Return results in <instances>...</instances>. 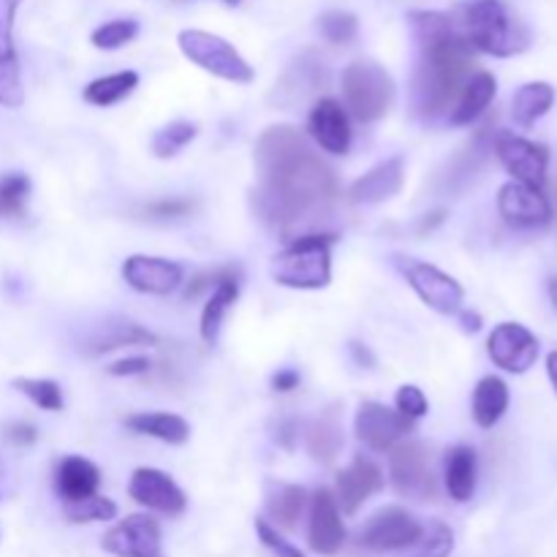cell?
<instances>
[{
	"label": "cell",
	"mask_w": 557,
	"mask_h": 557,
	"mask_svg": "<svg viewBox=\"0 0 557 557\" xmlns=\"http://www.w3.org/2000/svg\"><path fill=\"white\" fill-rule=\"evenodd\" d=\"M389 479L395 493L408 500H430L438 490L430 449L419 441H400L389 449Z\"/></svg>",
	"instance_id": "52a82bcc"
},
{
	"label": "cell",
	"mask_w": 557,
	"mask_h": 557,
	"mask_svg": "<svg viewBox=\"0 0 557 557\" xmlns=\"http://www.w3.org/2000/svg\"><path fill=\"white\" fill-rule=\"evenodd\" d=\"M5 438L14 446H33L38 441V430L33 428V424H11V428L5 430Z\"/></svg>",
	"instance_id": "f6af8a7d"
},
{
	"label": "cell",
	"mask_w": 557,
	"mask_h": 557,
	"mask_svg": "<svg viewBox=\"0 0 557 557\" xmlns=\"http://www.w3.org/2000/svg\"><path fill=\"white\" fill-rule=\"evenodd\" d=\"M308 544L319 555H337L346 544V525H343V511L337 506L335 493L321 487L310 498V525H308Z\"/></svg>",
	"instance_id": "9a60e30c"
},
{
	"label": "cell",
	"mask_w": 557,
	"mask_h": 557,
	"mask_svg": "<svg viewBox=\"0 0 557 557\" xmlns=\"http://www.w3.org/2000/svg\"><path fill=\"white\" fill-rule=\"evenodd\" d=\"M319 30L335 47L351 44L359 36V20L351 11H326L319 16Z\"/></svg>",
	"instance_id": "74e56055"
},
{
	"label": "cell",
	"mask_w": 557,
	"mask_h": 557,
	"mask_svg": "<svg viewBox=\"0 0 557 557\" xmlns=\"http://www.w3.org/2000/svg\"><path fill=\"white\" fill-rule=\"evenodd\" d=\"M125 428L134 430L139 435H150V438L163 441L169 446H183L190 438V424L177 413L166 411H139L125 417Z\"/></svg>",
	"instance_id": "4316f807"
},
{
	"label": "cell",
	"mask_w": 557,
	"mask_h": 557,
	"mask_svg": "<svg viewBox=\"0 0 557 557\" xmlns=\"http://www.w3.org/2000/svg\"><path fill=\"white\" fill-rule=\"evenodd\" d=\"M256 183L250 201L261 221L283 237L310 234L335 207L341 188L335 172L294 125H272L253 150Z\"/></svg>",
	"instance_id": "6da1fadb"
},
{
	"label": "cell",
	"mask_w": 557,
	"mask_h": 557,
	"mask_svg": "<svg viewBox=\"0 0 557 557\" xmlns=\"http://www.w3.org/2000/svg\"><path fill=\"white\" fill-rule=\"evenodd\" d=\"M487 354L500 370L522 375L536 364L539 359V337L528 326L506 321L490 332Z\"/></svg>",
	"instance_id": "8fae6325"
},
{
	"label": "cell",
	"mask_w": 557,
	"mask_h": 557,
	"mask_svg": "<svg viewBox=\"0 0 557 557\" xmlns=\"http://www.w3.org/2000/svg\"><path fill=\"white\" fill-rule=\"evenodd\" d=\"M495 92H498V82L490 71H476L471 79L466 82V87L457 96L455 107L449 112V123L455 128H466V125H473L493 103Z\"/></svg>",
	"instance_id": "603a6c76"
},
{
	"label": "cell",
	"mask_w": 557,
	"mask_h": 557,
	"mask_svg": "<svg viewBox=\"0 0 557 557\" xmlns=\"http://www.w3.org/2000/svg\"><path fill=\"white\" fill-rule=\"evenodd\" d=\"M267 511H270L272 522L283 531H294L302 520V511L308 506V490L299 484H286L270 479L267 482Z\"/></svg>",
	"instance_id": "484cf974"
},
{
	"label": "cell",
	"mask_w": 557,
	"mask_h": 557,
	"mask_svg": "<svg viewBox=\"0 0 557 557\" xmlns=\"http://www.w3.org/2000/svg\"><path fill=\"white\" fill-rule=\"evenodd\" d=\"M547 292H549V299H553V308L557 310V275H555V277H549Z\"/></svg>",
	"instance_id": "681fc988"
},
{
	"label": "cell",
	"mask_w": 557,
	"mask_h": 557,
	"mask_svg": "<svg viewBox=\"0 0 557 557\" xmlns=\"http://www.w3.org/2000/svg\"><path fill=\"white\" fill-rule=\"evenodd\" d=\"M343 449V433L335 417H321L308 433V451L313 460L332 462Z\"/></svg>",
	"instance_id": "d6a6232c"
},
{
	"label": "cell",
	"mask_w": 557,
	"mask_h": 557,
	"mask_svg": "<svg viewBox=\"0 0 557 557\" xmlns=\"http://www.w3.org/2000/svg\"><path fill=\"white\" fill-rule=\"evenodd\" d=\"M147 370H150V359L147 357H128L109 364V375H145Z\"/></svg>",
	"instance_id": "ee69618b"
},
{
	"label": "cell",
	"mask_w": 557,
	"mask_h": 557,
	"mask_svg": "<svg viewBox=\"0 0 557 557\" xmlns=\"http://www.w3.org/2000/svg\"><path fill=\"white\" fill-rule=\"evenodd\" d=\"M14 389L22 392L41 411H63V389L52 379H16Z\"/></svg>",
	"instance_id": "d590c367"
},
{
	"label": "cell",
	"mask_w": 557,
	"mask_h": 557,
	"mask_svg": "<svg viewBox=\"0 0 557 557\" xmlns=\"http://www.w3.org/2000/svg\"><path fill=\"white\" fill-rule=\"evenodd\" d=\"M460 324H462V330L466 332H479L482 330V315L479 313H471V310H460Z\"/></svg>",
	"instance_id": "7dc6e473"
},
{
	"label": "cell",
	"mask_w": 557,
	"mask_h": 557,
	"mask_svg": "<svg viewBox=\"0 0 557 557\" xmlns=\"http://www.w3.org/2000/svg\"><path fill=\"white\" fill-rule=\"evenodd\" d=\"M194 210V201L190 199H163V201H152L147 205V215L152 218H180L188 215Z\"/></svg>",
	"instance_id": "7bdbcfd3"
},
{
	"label": "cell",
	"mask_w": 557,
	"mask_h": 557,
	"mask_svg": "<svg viewBox=\"0 0 557 557\" xmlns=\"http://www.w3.org/2000/svg\"><path fill=\"white\" fill-rule=\"evenodd\" d=\"M408 286L419 294L428 308H433L441 315H457L466 302V288L451 275L441 272L438 267L424 264V261H408L406 267Z\"/></svg>",
	"instance_id": "30bf717a"
},
{
	"label": "cell",
	"mask_w": 557,
	"mask_h": 557,
	"mask_svg": "<svg viewBox=\"0 0 557 557\" xmlns=\"http://www.w3.org/2000/svg\"><path fill=\"white\" fill-rule=\"evenodd\" d=\"M180 52L205 69L207 74L218 76V79L234 82V85H250L256 76L253 65L226 41V38L215 36L207 30H183L177 36Z\"/></svg>",
	"instance_id": "8992f818"
},
{
	"label": "cell",
	"mask_w": 557,
	"mask_h": 557,
	"mask_svg": "<svg viewBox=\"0 0 557 557\" xmlns=\"http://www.w3.org/2000/svg\"><path fill=\"white\" fill-rule=\"evenodd\" d=\"M128 495L145 509L166 517H180L188 509V498L177 482L158 468H136L128 482Z\"/></svg>",
	"instance_id": "5bb4252c"
},
{
	"label": "cell",
	"mask_w": 557,
	"mask_h": 557,
	"mask_svg": "<svg viewBox=\"0 0 557 557\" xmlns=\"http://www.w3.org/2000/svg\"><path fill=\"white\" fill-rule=\"evenodd\" d=\"M98 484H101V471H98L96 462L85 460V457H63L58 471H54V490L63 498V504L90 498L98 493Z\"/></svg>",
	"instance_id": "7402d4cb"
},
{
	"label": "cell",
	"mask_w": 557,
	"mask_h": 557,
	"mask_svg": "<svg viewBox=\"0 0 557 557\" xmlns=\"http://www.w3.org/2000/svg\"><path fill=\"white\" fill-rule=\"evenodd\" d=\"M547 373H549V381H553V386L557 392V351H553L547 357Z\"/></svg>",
	"instance_id": "c3c4849f"
},
{
	"label": "cell",
	"mask_w": 557,
	"mask_h": 557,
	"mask_svg": "<svg viewBox=\"0 0 557 557\" xmlns=\"http://www.w3.org/2000/svg\"><path fill=\"white\" fill-rule=\"evenodd\" d=\"M199 128L190 120H174V123L163 125V128L156 131L150 141V150L156 158H174L196 139Z\"/></svg>",
	"instance_id": "1f68e13d"
},
{
	"label": "cell",
	"mask_w": 557,
	"mask_h": 557,
	"mask_svg": "<svg viewBox=\"0 0 557 557\" xmlns=\"http://www.w3.org/2000/svg\"><path fill=\"white\" fill-rule=\"evenodd\" d=\"M136 85H139V74L136 71H117V74L92 79L82 96L92 107H114V103L125 101L136 90Z\"/></svg>",
	"instance_id": "4dcf8cb0"
},
{
	"label": "cell",
	"mask_w": 557,
	"mask_h": 557,
	"mask_svg": "<svg viewBox=\"0 0 557 557\" xmlns=\"http://www.w3.org/2000/svg\"><path fill=\"white\" fill-rule=\"evenodd\" d=\"M446 493L457 504H468L476 493L479 482V457L471 446H455L446 451V471H444Z\"/></svg>",
	"instance_id": "cb8c5ba5"
},
{
	"label": "cell",
	"mask_w": 557,
	"mask_h": 557,
	"mask_svg": "<svg viewBox=\"0 0 557 557\" xmlns=\"http://www.w3.org/2000/svg\"><path fill=\"white\" fill-rule=\"evenodd\" d=\"M237 297H239V272H234V275H228L226 281H221L215 288H212V297L207 299L205 310H201V324H199L201 341H205L207 346H215L218 343L223 319H226L228 310L234 308Z\"/></svg>",
	"instance_id": "f1b7e54d"
},
{
	"label": "cell",
	"mask_w": 557,
	"mask_h": 557,
	"mask_svg": "<svg viewBox=\"0 0 557 557\" xmlns=\"http://www.w3.org/2000/svg\"><path fill=\"white\" fill-rule=\"evenodd\" d=\"M498 212L515 228H544L553 221V207L544 190L522 183H506L500 188Z\"/></svg>",
	"instance_id": "2e32d148"
},
{
	"label": "cell",
	"mask_w": 557,
	"mask_h": 557,
	"mask_svg": "<svg viewBox=\"0 0 557 557\" xmlns=\"http://www.w3.org/2000/svg\"><path fill=\"white\" fill-rule=\"evenodd\" d=\"M403 183H406V161L400 156L386 158L348 188V199L354 205H381V201L400 194Z\"/></svg>",
	"instance_id": "44dd1931"
},
{
	"label": "cell",
	"mask_w": 557,
	"mask_h": 557,
	"mask_svg": "<svg viewBox=\"0 0 557 557\" xmlns=\"http://www.w3.org/2000/svg\"><path fill=\"white\" fill-rule=\"evenodd\" d=\"M299 386V373L297 370H281V373L272 375V389L275 392H294Z\"/></svg>",
	"instance_id": "bcb514c9"
},
{
	"label": "cell",
	"mask_w": 557,
	"mask_h": 557,
	"mask_svg": "<svg viewBox=\"0 0 557 557\" xmlns=\"http://www.w3.org/2000/svg\"><path fill=\"white\" fill-rule=\"evenodd\" d=\"M451 549H455V533L446 522L435 520L424 525L422 539L406 553H400V557H449Z\"/></svg>",
	"instance_id": "e575fe53"
},
{
	"label": "cell",
	"mask_w": 557,
	"mask_h": 557,
	"mask_svg": "<svg viewBox=\"0 0 557 557\" xmlns=\"http://www.w3.org/2000/svg\"><path fill=\"white\" fill-rule=\"evenodd\" d=\"M357 438L373 451H389L413 430L411 419L400 411L381 406V403H362L357 411Z\"/></svg>",
	"instance_id": "4fadbf2b"
},
{
	"label": "cell",
	"mask_w": 557,
	"mask_h": 557,
	"mask_svg": "<svg viewBox=\"0 0 557 557\" xmlns=\"http://www.w3.org/2000/svg\"><path fill=\"white\" fill-rule=\"evenodd\" d=\"M457 33L473 52L493 54V58H515L531 47V33L500 0H473L460 5L455 14Z\"/></svg>",
	"instance_id": "3957f363"
},
{
	"label": "cell",
	"mask_w": 557,
	"mask_h": 557,
	"mask_svg": "<svg viewBox=\"0 0 557 557\" xmlns=\"http://www.w3.org/2000/svg\"><path fill=\"white\" fill-rule=\"evenodd\" d=\"M101 547L114 557H163L161 525L147 515H131L101 539Z\"/></svg>",
	"instance_id": "7c38bea8"
},
{
	"label": "cell",
	"mask_w": 557,
	"mask_h": 557,
	"mask_svg": "<svg viewBox=\"0 0 557 557\" xmlns=\"http://www.w3.org/2000/svg\"><path fill=\"white\" fill-rule=\"evenodd\" d=\"M256 536H259V542L275 557H305L302 549L294 547L292 542H286V539L277 533V528L272 525V522L261 520V517L256 520Z\"/></svg>",
	"instance_id": "ab89813d"
},
{
	"label": "cell",
	"mask_w": 557,
	"mask_h": 557,
	"mask_svg": "<svg viewBox=\"0 0 557 557\" xmlns=\"http://www.w3.org/2000/svg\"><path fill=\"white\" fill-rule=\"evenodd\" d=\"M223 3H226V5H239V3H243V0H223Z\"/></svg>",
	"instance_id": "f907efd6"
},
{
	"label": "cell",
	"mask_w": 557,
	"mask_h": 557,
	"mask_svg": "<svg viewBox=\"0 0 557 557\" xmlns=\"http://www.w3.org/2000/svg\"><path fill=\"white\" fill-rule=\"evenodd\" d=\"M384 490V473L370 457H357L348 468L337 473L335 500L343 515H357L364 506V500L373 498L375 493Z\"/></svg>",
	"instance_id": "d6986e66"
},
{
	"label": "cell",
	"mask_w": 557,
	"mask_h": 557,
	"mask_svg": "<svg viewBox=\"0 0 557 557\" xmlns=\"http://www.w3.org/2000/svg\"><path fill=\"white\" fill-rule=\"evenodd\" d=\"M553 103L555 87L549 82H528L511 98V117L522 128H531V125H536L553 109Z\"/></svg>",
	"instance_id": "f546056e"
},
{
	"label": "cell",
	"mask_w": 557,
	"mask_h": 557,
	"mask_svg": "<svg viewBox=\"0 0 557 557\" xmlns=\"http://www.w3.org/2000/svg\"><path fill=\"white\" fill-rule=\"evenodd\" d=\"M337 234H299L272 259V281L297 292H321L332 283V245Z\"/></svg>",
	"instance_id": "277c9868"
},
{
	"label": "cell",
	"mask_w": 557,
	"mask_h": 557,
	"mask_svg": "<svg viewBox=\"0 0 557 557\" xmlns=\"http://www.w3.org/2000/svg\"><path fill=\"white\" fill-rule=\"evenodd\" d=\"M158 337L152 335L150 330H145L141 324L131 319H109L96 335L87 341L85 351L90 357H98V354H107L114 351V348H123V346H156Z\"/></svg>",
	"instance_id": "d4e9b609"
},
{
	"label": "cell",
	"mask_w": 557,
	"mask_h": 557,
	"mask_svg": "<svg viewBox=\"0 0 557 557\" xmlns=\"http://www.w3.org/2000/svg\"><path fill=\"white\" fill-rule=\"evenodd\" d=\"M234 272H237L234 267H218V270L201 272V275H196L194 281L188 283V288H185V299L201 297V294L210 292V288H215L221 281H226L228 275H234Z\"/></svg>",
	"instance_id": "b9f144b4"
},
{
	"label": "cell",
	"mask_w": 557,
	"mask_h": 557,
	"mask_svg": "<svg viewBox=\"0 0 557 557\" xmlns=\"http://www.w3.org/2000/svg\"><path fill=\"white\" fill-rule=\"evenodd\" d=\"M417 38V65L411 79L413 112L438 120L451 112L457 96L473 76V49L462 41L449 14L413 11L408 14Z\"/></svg>",
	"instance_id": "7a4b0ae2"
},
{
	"label": "cell",
	"mask_w": 557,
	"mask_h": 557,
	"mask_svg": "<svg viewBox=\"0 0 557 557\" xmlns=\"http://www.w3.org/2000/svg\"><path fill=\"white\" fill-rule=\"evenodd\" d=\"M22 0H0V107L16 109L25 101L20 58L14 44V22Z\"/></svg>",
	"instance_id": "e0dca14e"
},
{
	"label": "cell",
	"mask_w": 557,
	"mask_h": 557,
	"mask_svg": "<svg viewBox=\"0 0 557 557\" xmlns=\"http://www.w3.org/2000/svg\"><path fill=\"white\" fill-rule=\"evenodd\" d=\"M493 150L498 156V161L504 163L506 172L515 177V183L531 185V188L544 190L547 183V166H549V150L544 145L525 139V136H517L504 131V134L495 136Z\"/></svg>",
	"instance_id": "9c48e42d"
},
{
	"label": "cell",
	"mask_w": 557,
	"mask_h": 557,
	"mask_svg": "<svg viewBox=\"0 0 557 557\" xmlns=\"http://www.w3.org/2000/svg\"><path fill=\"white\" fill-rule=\"evenodd\" d=\"M343 101L359 123H379L395 103V79L389 71L370 60L346 65L341 76Z\"/></svg>",
	"instance_id": "5b68a950"
},
{
	"label": "cell",
	"mask_w": 557,
	"mask_h": 557,
	"mask_svg": "<svg viewBox=\"0 0 557 557\" xmlns=\"http://www.w3.org/2000/svg\"><path fill=\"white\" fill-rule=\"evenodd\" d=\"M308 134L330 156H346L351 150V123H348L346 107L335 98H321L310 109Z\"/></svg>",
	"instance_id": "ffe728a7"
},
{
	"label": "cell",
	"mask_w": 557,
	"mask_h": 557,
	"mask_svg": "<svg viewBox=\"0 0 557 557\" xmlns=\"http://www.w3.org/2000/svg\"><path fill=\"white\" fill-rule=\"evenodd\" d=\"M506 411H509V386H506V381L498 379V375H484L476 389H473V422L482 430H490L504 419Z\"/></svg>",
	"instance_id": "83f0119b"
},
{
	"label": "cell",
	"mask_w": 557,
	"mask_h": 557,
	"mask_svg": "<svg viewBox=\"0 0 557 557\" xmlns=\"http://www.w3.org/2000/svg\"><path fill=\"white\" fill-rule=\"evenodd\" d=\"M136 33H139V22L136 20H112V22H107V25L96 27L90 36V41L96 49L112 52V49H120V47H125V44L134 41Z\"/></svg>",
	"instance_id": "f35d334b"
},
{
	"label": "cell",
	"mask_w": 557,
	"mask_h": 557,
	"mask_svg": "<svg viewBox=\"0 0 557 557\" xmlns=\"http://www.w3.org/2000/svg\"><path fill=\"white\" fill-rule=\"evenodd\" d=\"M30 199V177L22 172L0 174V218H22Z\"/></svg>",
	"instance_id": "836d02e7"
},
{
	"label": "cell",
	"mask_w": 557,
	"mask_h": 557,
	"mask_svg": "<svg viewBox=\"0 0 557 557\" xmlns=\"http://www.w3.org/2000/svg\"><path fill=\"white\" fill-rule=\"evenodd\" d=\"M183 267L177 261L161 259V256H131L123 264V281L134 292L152 294V297H169L183 283Z\"/></svg>",
	"instance_id": "ac0fdd59"
},
{
	"label": "cell",
	"mask_w": 557,
	"mask_h": 557,
	"mask_svg": "<svg viewBox=\"0 0 557 557\" xmlns=\"http://www.w3.org/2000/svg\"><path fill=\"white\" fill-rule=\"evenodd\" d=\"M424 525L411 515V511L400 509V506H386V509L375 511L364 528L359 531V547L370 549V553H406L408 547L422 539Z\"/></svg>",
	"instance_id": "ba28073f"
},
{
	"label": "cell",
	"mask_w": 557,
	"mask_h": 557,
	"mask_svg": "<svg viewBox=\"0 0 557 557\" xmlns=\"http://www.w3.org/2000/svg\"><path fill=\"white\" fill-rule=\"evenodd\" d=\"M63 515L69 522H109L117 517V504L96 493L76 504H63Z\"/></svg>",
	"instance_id": "8d00e7d4"
},
{
	"label": "cell",
	"mask_w": 557,
	"mask_h": 557,
	"mask_svg": "<svg viewBox=\"0 0 557 557\" xmlns=\"http://www.w3.org/2000/svg\"><path fill=\"white\" fill-rule=\"evenodd\" d=\"M395 406H397V411H400L406 419H411V422L428 417V411H430V403H428V397H424V392L419 389V386H411V384H406L397 389Z\"/></svg>",
	"instance_id": "60d3db41"
}]
</instances>
